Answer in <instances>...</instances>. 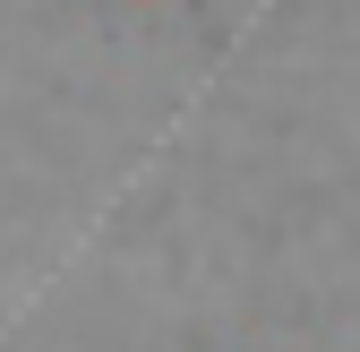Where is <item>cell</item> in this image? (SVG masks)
I'll list each match as a JSON object with an SVG mask.
<instances>
[]
</instances>
